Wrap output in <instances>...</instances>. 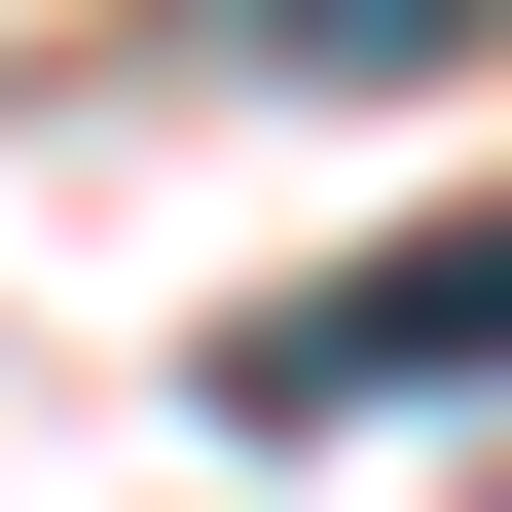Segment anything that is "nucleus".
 Wrapping results in <instances>:
<instances>
[{
  "mask_svg": "<svg viewBox=\"0 0 512 512\" xmlns=\"http://www.w3.org/2000/svg\"><path fill=\"white\" fill-rule=\"evenodd\" d=\"M476 366H512V183H439V220H366L330 293L220 330V439H366V403H476Z\"/></svg>",
  "mask_w": 512,
  "mask_h": 512,
  "instance_id": "f257e3e1",
  "label": "nucleus"
},
{
  "mask_svg": "<svg viewBox=\"0 0 512 512\" xmlns=\"http://www.w3.org/2000/svg\"><path fill=\"white\" fill-rule=\"evenodd\" d=\"M183 37H220V74H476L512 0H183Z\"/></svg>",
  "mask_w": 512,
  "mask_h": 512,
  "instance_id": "f03ea898",
  "label": "nucleus"
}]
</instances>
